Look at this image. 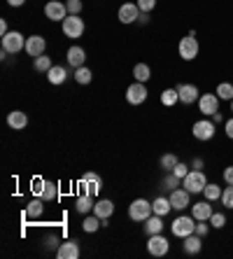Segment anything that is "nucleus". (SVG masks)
<instances>
[{"label": "nucleus", "mask_w": 233, "mask_h": 259, "mask_svg": "<svg viewBox=\"0 0 233 259\" xmlns=\"http://www.w3.org/2000/svg\"><path fill=\"white\" fill-rule=\"evenodd\" d=\"M198 52H201V45H198V40H196V33L189 30V35L179 40L177 54L182 56V61H194L198 56Z\"/></svg>", "instance_id": "nucleus-3"}, {"label": "nucleus", "mask_w": 233, "mask_h": 259, "mask_svg": "<svg viewBox=\"0 0 233 259\" xmlns=\"http://www.w3.org/2000/svg\"><path fill=\"white\" fill-rule=\"evenodd\" d=\"M56 257L59 259H77L79 257V243L77 241H66L56 247Z\"/></svg>", "instance_id": "nucleus-18"}, {"label": "nucleus", "mask_w": 233, "mask_h": 259, "mask_svg": "<svg viewBox=\"0 0 233 259\" xmlns=\"http://www.w3.org/2000/svg\"><path fill=\"white\" fill-rule=\"evenodd\" d=\"M182 247H184V252L187 254H198L201 250H203V238L198 234H192V236H187V238H182Z\"/></svg>", "instance_id": "nucleus-20"}, {"label": "nucleus", "mask_w": 233, "mask_h": 259, "mask_svg": "<svg viewBox=\"0 0 233 259\" xmlns=\"http://www.w3.org/2000/svg\"><path fill=\"white\" fill-rule=\"evenodd\" d=\"M21 49H26V37L19 30H10L7 35H3V52L17 56Z\"/></svg>", "instance_id": "nucleus-8"}, {"label": "nucleus", "mask_w": 233, "mask_h": 259, "mask_svg": "<svg viewBox=\"0 0 233 259\" xmlns=\"http://www.w3.org/2000/svg\"><path fill=\"white\" fill-rule=\"evenodd\" d=\"M192 133H194V138H196V140H201V143H208V140L215 138L217 124L212 119H198V121H194Z\"/></svg>", "instance_id": "nucleus-7"}, {"label": "nucleus", "mask_w": 233, "mask_h": 259, "mask_svg": "<svg viewBox=\"0 0 233 259\" xmlns=\"http://www.w3.org/2000/svg\"><path fill=\"white\" fill-rule=\"evenodd\" d=\"M61 30H63V35L70 37V40H77V37L84 35V30H86V24H84V19L79 14H68L63 21H61Z\"/></svg>", "instance_id": "nucleus-1"}, {"label": "nucleus", "mask_w": 233, "mask_h": 259, "mask_svg": "<svg viewBox=\"0 0 233 259\" xmlns=\"http://www.w3.org/2000/svg\"><path fill=\"white\" fill-rule=\"evenodd\" d=\"M205 185H208V175H205L203 170H196V168L189 170V175L182 180V187L192 194H203Z\"/></svg>", "instance_id": "nucleus-6"}, {"label": "nucleus", "mask_w": 233, "mask_h": 259, "mask_svg": "<svg viewBox=\"0 0 233 259\" xmlns=\"http://www.w3.org/2000/svg\"><path fill=\"white\" fill-rule=\"evenodd\" d=\"M44 17L49 21H63L68 17V7L66 3H61V0H49L47 5H44Z\"/></svg>", "instance_id": "nucleus-14"}, {"label": "nucleus", "mask_w": 233, "mask_h": 259, "mask_svg": "<svg viewBox=\"0 0 233 259\" xmlns=\"http://www.w3.org/2000/svg\"><path fill=\"white\" fill-rule=\"evenodd\" d=\"M145 234L147 236L163 234V217H159V215L147 217V220H145Z\"/></svg>", "instance_id": "nucleus-26"}, {"label": "nucleus", "mask_w": 233, "mask_h": 259, "mask_svg": "<svg viewBox=\"0 0 233 259\" xmlns=\"http://www.w3.org/2000/svg\"><path fill=\"white\" fill-rule=\"evenodd\" d=\"M94 215H98L101 220H110V217L114 215V201H110V199L96 201V205H94Z\"/></svg>", "instance_id": "nucleus-22"}, {"label": "nucleus", "mask_w": 233, "mask_h": 259, "mask_svg": "<svg viewBox=\"0 0 233 259\" xmlns=\"http://www.w3.org/2000/svg\"><path fill=\"white\" fill-rule=\"evenodd\" d=\"M66 7H68V14H82V0H68L66 3Z\"/></svg>", "instance_id": "nucleus-42"}, {"label": "nucleus", "mask_w": 233, "mask_h": 259, "mask_svg": "<svg viewBox=\"0 0 233 259\" xmlns=\"http://www.w3.org/2000/svg\"><path fill=\"white\" fill-rule=\"evenodd\" d=\"M7 126L14 128V131L26 128L28 126V117H26V112H21V110H12V112L7 115Z\"/></svg>", "instance_id": "nucleus-21"}, {"label": "nucleus", "mask_w": 233, "mask_h": 259, "mask_svg": "<svg viewBox=\"0 0 233 259\" xmlns=\"http://www.w3.org/2000/svg\"><path fill=\"white\" fill-rule=\"evenodd\" d=\"M212 121H215V124H224V115H221V112H215V115H212Z\"/></svg>", "instance_id": "nucleus-50"}, {"label": "nucleus", "mask_w": 233, "mask_h": 259, "mask_svg": "<svg viewBox=\"0 0 233 259\" xmlns=\"http://www.w3.org/2000/svg\"><path fill=\"white\" fill-rule=\"evenodd\" d=\"M137 24H140V26L150 24V12H140V17H137Z\"/></svg>", "instance_id": "nucleus-47"}, {"label": "nucleus", "mask_w": 233, "mask_h": 259, "mask_svg": "<svg viewBox=\"0 0 233 259\" xmlns=\"http://www.w3.org/2000/svg\"><path fill=\"white\" fill-rule=\"evenodd\" d=\"M137 17H140V7L137 3H124L117 12V19L121 24H137Z\"/></svg>", "instance_id": "nucleus-15"}, {"label": "nucleus", "mask_w": 233, "mask_h": 259, "mask_svg": "<svg viewBox=\"0 0 233 259\" xmlns=\"http://www.w3.org/2000/svg\"><path fill=\"white\" fill-rule=\"evenodd\" d=\"M44 178H33V182H30V192H33V196H40L42 189H44Z\"/></svg>", "instance_id": "nucleus-41"}, {"label": "nucleus", "mask_w": 233, "mask_h": 259, "mask_svg": "<svg viewBox=\"0 0 233 259\" xmlns=\"http://www.w3.org/2000/svg\"><path fill=\"white\" fill-rule=\"evenodd\" d=\"M221 205L228 208V210H233V185L224 187V192H221Z\"/></svg>", "instance_id": "nucleus-39"}, {"label": "nucleus", "mask_w": 233, "mask_h": 259, "mask_svg": "<svg viewBox=\"0 0 233 259\" xmlns=\"http://www.w3.org/2000/svg\"><path fill=\"white\" fill-rule=\"evenodd\" d=\"M24 3H26V0H7V5H10V7H21Z\"/></svg>", "instance_id": "nucleus-51"}, {"label": "nucleus", "mask_w": 233, "mask_h": 259, "mask_svg": "<svg viewBox=\"0 0 233 259\" xmlns=\"http://www.w3.org/2000/svg\"><path fill=\"white\" fill-rule=\"evenodd\" d=\"M152 215H154V208H152V201H147V199H135L128 205V217H131L133 222H145Z\"/></svg>", "instance_id": "nucleus-5"}, {"label": "nucleus", "mask_w": 233, "mask_h": 259, "mask_svg": "<svg viewBox=\"0 0 233 259\" xmlns=\"http://www.w3.org/2000/svg\"><path fill=\"white\" fill-rule=\"evenodd\" d=\"M133 77H135V82H150L152 77V68L147 66V63H135V68H133Z\"/></svg>", "instance_id": "nucleus-29"}, {"label": "nucleus", "mask_w": 233, "mask_h": 259, "mask_svg": "<svg viewBox=\"0 0 233 259\" xmlns=\"http://www.w3.org/2000/svg\"><path fill=\"white\" fill-rule=\"evenodd\" d=\"M44 49H47V40L42 35H30V37H26V54L28 56H33V59H37V56H42L44 54Z\"/></svg>", "instance_id": "nucleus-16"}, {"label": "nucleus", "mask_w": 233, "mask_h": 259, "mask_svg": "<svg viewBox=\"0 0 233 259\" xmlns=\"http://www.w3.org/2000/svg\"><path fill=\"white\" fill-rule=\"evenodd\" d=\"M103 227V220L98 215H94V212H89V215H84V222H82V229L86 231V234H96L98 229Z\"/></svg>", "instance_id": "nucleus-27"}, {"label": "nucleus", "mask_w": 233, "mask_h": 259, "mask_svg": "<svg viewBox=\"0 0 233 259\" xmlns=\"http://www.w3.org/2000/svg\"><path fill=\"white\" fill-rule=\"evenodd\" d=\"M208 222L212 229H224V227H226V215H224V212H212Z\"/></svg>", "instance_id": "nucleus-38"}, {"label": "nucleus", "mask_w": 233, "mask_h": 259, "mask_svg": "<svg viewBox=\"0 0 233 259\" xmlns=\"http://www.w3.org/2000/svg\"><path fill=\"white\" fill-rule=\"evenodd\" d=\"M189 170H192V166H189V163H184V161H179V163H177V166H175V168H173V173H175V175H177L179 180H184L187 175H189Z\"/></svg>", "instance_id": "nucleus-40"}, {"label": "nucleus", "mask_w": 233, "mask_h": 259, "mask_svg": "<svg viewBox=\"0 0 233 259\" xmlns=\"http://www.w3.org/2000/svg\"><path fill=\"white\" fill-rule=\"evenodd\" d=\"M217 96H219V101H233V84L231 82H219L217 84V91H215Z\"/></svg>", "instance_id": "nucleus-34"}, {"label": "nucleus", "mask_w": 233, "mask_h": 259, "mask_svg": "<svg viewBox=\"0 0 233 259\" xmlns=\"http://www.w3.org/2000/svg\"><path fill=\"white\" fill-rule=\"evenodd\" d=\"M101 189H103V178L98 173H94V170H89V173H84L79 178V194H89V196L96 199Z\"/></svg>", "instance_id": "nucleus-4"}, {"label": "nucleus", "mask_w": 233, "mask_h": 259, "mask_svg": "<svg viewBox=\"0 0 233 259\" xmlns=\"http://www.w3.org/2000/svg\"><path fill=\"white\" fill-rule=\"evenodd\" d=\"M177 94H179V103H184V105H194L201 98V89L196 84H192V82L177 84Z\"/></svg>", "instance_id": "nucleus-13"}, {"label": "nucleus", "mask_w": 233, "mask_h": 259, "mask_svg": "<svg viewBox=\"0 0 233 259\" xmlns=\"http://www.w3.org/2000/svg\"><path fill=\"white\" fill-rule=\"evenodd\" d=\"M147 252L152 257H166L170 252V243L163 234H154V236H147Z\"/></svg>", "instance_id": "nucleus-9"}, {"label": "nucleus", "mask_w": 233, "mask_h": 259, "mask_svg": "<svg viewBox=\"0 0 233 259\" xmlns=\"http://www.w3.org/2000/svg\"><path fill=\"white\" fill-rule=\"evenodd\" d=\"M66 61L70 68H82L84 63H86V52H84L79 45H72V47L66 52Z\"/></svg>", "instance_id": "nucleus-17"}, {"label": "nucleus", "mask_w": 233, "mask_h": 259, "mask_svg": "<svg viewBox=\"0 0 233 259\" xmlns=\"http://www.w3.org/2000/svg\"><path fill=\"white\" fill-rule=\"evenodd\" d=\"M52 66H54V63H52V59H49V56H44V54L37 56V59L33 61V68H35L37 72H44V75L49 72V68H52Z\"/></svg>", "instance_id": "nucleus-37"}, {"label": "nucleus", "mask_w": 233, "mask_h": 259, "mask_svg": "<svg viewBox=\"0 0 233 259\" xmlns=\"http://www.w3.org/2000/svg\"><path fill=\"white\" fill-rule=\"evenodd\" d=\"M231 112H233V101H231Z\"/></svg>", "instance_id": "nucleus-52"}, {"label": "nucleus", "mask_w": 233, "mask_h": 259, "mask_svg": "<svg viewBox=\"0 0 233 259\" xmlns=\"http://www.w3.org/2000/svg\"><path fill=\"white\" fill-rule=\"evenodd\" d=\"M40 199H44L47 203L56 201V199H59V185H56V182H52V180H47V182H44V189H42V194H40Z\"/></svg>", "instance_id": "nucleus-30"}, {"label": "nucleus", "mask_w": 233, "mask_h": 259, "mask_svg": "<svg viewBox=\"0 0 233 259\" xmlns=\"http://www.w3.org/2000/svg\"><path fill=\"white\" fill-rule=\"evenodd\" d=\"M212 212H215V210H212V203H210L208 199L198 201V203H192V215H194V220H205V222H208Z\"/></svg>", "instance_id": "nucleus-19"}, {"label": "nucleus", "mask_w": 233, "mask_h": 259, "mask_svg": "<svg viewBox=\"0 0 233 259\" xmlns=\"http://www.w3.org/2000/svg\"><path fill=\"white\" fill-rule=\"evenodd\" d=\"M161 185H163V189H166V192H173V189H177L179 185H182V180H179L177 175L170 170V173L163 175V182H161Z\"/></svg>", "instance_id": "nucleus-36"}, {"label": "nucleus", "mask_w": 233, "mask_h": 259, "mask_svg": "<svg viewBox=\"0 0 233 259\" xmlns=\"http://www.w3.org/2000/svg\"><path fill=\"white\" fill-rule=\"evenodd\" d=\"M221 192L224 189H219V185H212V182H208L203 189V199H208L210 203H215V201H221Z\"/></svg>", "instance_id": "nucleus-31"}, {"label": "nucleus", "mask_w": 233, "mask_h": 259, "mask_svg": "<svg viewBox=\"0 0 233 259\" xmlns=\"http://www.w3.org/2000/svg\"><path fill=\"white\" fill-rule=\"evenodd\" d=\"M196 234L201 236V238H205V236L210 234V224L205 222V220H196Z\"/></svg>", "instance_id": "nucleus-43"}, {"label": "nucleus", "mask_w": 233, "mask_h": 259, "mask_svg": "<svg viewBox=\"0 0 233 259\" xmlns=\"http://www.w3.org/2000/svg\"><path fill=\"white\" fill-rule=\"evenodd\" d=\"M170 231L177 238H187V236L196 234V220H194V215H177L173 220V224H170Z\"/></svg>", "instance_id": "nucleus-2"}, {"label": "nucleus", "mask_w": 233, "mask_h": 259, "mask_svg": "<svg viewBox=\"0 0 233 259\" xmlns=\"http://www.w3.org/2000/svg\"><path fill=\"white\" fill-rule=\"evenodd\" d=\"M221 178H224V182H226V185H233V166H226Z\"/></svg>", "instance_id": "nucleus-45"}, {"label": "nucleus", "mask_w": 233, "mask_h": 259, "mask_svg": "<svg viewBox=\"0 0 233 259\" xmlns=\"http://www.w3.org/2000/svg\"><path fill=\"white\" fill-rule=\"evenodd\" d=\"M47 79H49V84L61 87L68 79V68L66 66H52L47 72Z\"/></svg>", "instance_id": "nucleus-23"}, {"label": "nucleus", "mask_w": 233, "mask_h": 259, "mask_svg": "<svg viewBox=\"0 0 233 259\" xmlns=\"http://www.w3.org/2000/svg\"><path fill=\"white\" fill-rule=\"evenodd\" d=\"M224 133H226V138H231V140H233V117H231V119L224 121Z\"/></svg>", "instance_id": "nucleus-46"}, {"label": "nucleus", "mask_w": 233, "mask_h": 259, "mask_svg": "<svg viewBox=\"0 0 233 259\" xmlns=\"http://www.w3.org/2000/svg\"><path fill=\"white\" fill-rule=\"evenodd\" d=\"M91 79H94L91 68H86V66L75 68V82H77V84H91Z\"/></svg>", "instance_id": "nucleus-33"}, {"label": "nucleus", "mask_w": 233, "mask_h": 259, "mask_svg": "<svg viewBox=\"0 0 233 259\" xmlns=\"http://www.w3.org/2000/svg\"><path fill=\"white\" fill-rule=\"evenodd\" d=\"M152 208H154V215L159 217H166L168 212L173 210V205H170V199L168 196H159V199L152 201Z\"/></svg>", "instance_id": "nucleus-28"}, {"label": "nucleus", "mask_w": 233, "mask_h": 259, "mask_svg": "<svg viewBox=\"0 0 233 259\" xmlns=\"http://www.w3.org/2000/svg\"><path fill=\"white\" fill-rule=\"evenodd\" d=\"M203 166H205V163H203V159H201V157H196L192 161V168H196V170H203Z\"/></svg>", "instance_id": "nucleus-48"}, {"label": "nucleus", "mask_w": 233, "mask_h": 259, "mask_svg": "<svg viewBox=\"0 0 233 259\" xmlns=\"http://www.w3.org/2000/svg\"><path fill=\"white\" fill-rule=\"evenodd\" d=\"M198 110H201V115L212 117L215 112H219V96H217V94H201V98H198Z\"/></svg>", "instance_id": "nucleus-12"}, {"label": "nucleus", "mask_w": 233, "mask_h": 259, "mask_svg": "<svg viewBox=\"0 0 233 259\" xmlns=\"http://www.w3.org/2000/svg\"><path fill=\"white\" fill-rule=\"evenodd\" d=\"M147 84L145 82H133L128 89H126V101H128V105H143L145 101H147Z\"/></svg>", "instance_id": "nucleus-11"}, {"label": "nucleus", "mask_w": 233, "mask_h": 259, "mask_svg": "<svg viewBox=\"0 0 233 259\" xmlns=\"http://www.w3.org/2000/svg\"><path fill=\"white\" fill-rule=\"evenodd\" d=\"M44 203H47V201L40 199V196L33 199V201H28V203H26V217H28V220H37V217H42V212H44Z\"/></svg>", "instance_id": "nucleus-25"}, {"label": "nucleus", "mask_w": 233, "mask_h": 259, "mask_svg": "<svg viewBox=\"0 0 233 259\" xmlns=\"http://www.w3.org/2000/svg\"><path fill=\"white\" fill-rule=\"evenodd\" d=\"M10 33V28H7V21L5 19H0V35H7Z\"/></svg>", "instance_id": "nucleus-49"}, {"label": "nucleus", "mask_w": 233, "mask_h": 259, "mask_svg": "<svg viewBox=\"0 0 233 259\" xmlns=\"http://www.w3.org/2000/svg\"><path fill=\"white\" fill-rule=\"evenodd\" d=\"M168 199H170V205H173V210L182 212L187 208H192V192H187L184 187H177L173 192L168 194Z\"/></svg>", "instance_id": "nucleus-10"}, {"label": "nucleus", "mask_w": 233, "mask_h": 259, "mask_svg": "<svg viewBox=\"0 0 233 259\" xmlns=\"http://www.w3.org/2000/svg\"><path fill=\"white\" fill-rule=\"evenodd\" d=\"M137 7H140V12H152L156 7V0H137Z\"/></svg>", "instance_id": "nucleus-44"}, {"label": "nucleus", "mask_w": 233, "mask_h": 259, "mask_svg": "<svg viewBox=\"0 0 233 259\" xmlns=\"http://www.w3.org/2000/svg\"><path fill=\"white\" fill-rule=\"evenodd\" d=\"M94 205H96V199H94V196L79 194L77 201H75V210H77L79 215H89V212H94Z\"/></svg>", "instance_id": "nucleus-24"}, {"label": "nucleus", "mask_w": 233, "mask_h": 259, "mask_svg": "<svg viewBox=\"0 0 233 259\" xmlns=\"http://www.w3.org/2000/svg\"><path fill=\"white\" fill-rule=\"evenodd\" d=\"M161 103L166 105V108H173V105H177V103H179L177 87H175V89H163L161 91Z\"/></svg>", "instance_id": "nucleus-32"}, {"label": "nucleus", "mask_w": 233, "mask_h": 259, "mask_svg": "<svg viewBox=\"0 0 233 259\" xmlns=\"http://www.w3.org/2000/svg\"><path fill=\"white\" fill-rule=\"evenodd\" d=\"M159 163H161V168H163V173H170V170L175 168V166H177L179 163V159L175 157L173 152H168V154H163L161 159H159Z\"/></svg>", "instance_id": "nucleus-35"}]
</instances>
